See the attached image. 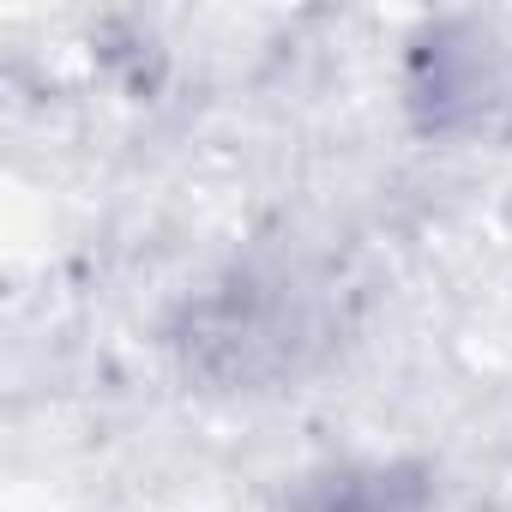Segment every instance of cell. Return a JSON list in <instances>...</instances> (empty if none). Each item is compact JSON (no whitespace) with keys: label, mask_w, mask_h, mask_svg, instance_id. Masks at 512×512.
I'll use <instances>...</instances> for the list:
<instances>
[{"label":"cell","mask_w":512,"mask_h":512,"mask_svg":"<svg viewBox=\"0 0 512 512\" xmlns=\"http://www.w3.org/2000/svg\"><path fill=\"white\" fill-rule=\"evenodd\" d=\"M404 109L416 133L488 145L512 133V31L476 13L416 25L404 43Z\"/></svg>","instance_id":"cell-1"},{"label":"cell","mask_w":512,"mask_h":512,"mask_svg":"<svg viewBox=\"0 0 512 512\" xmlns=\"http://www.w3.org/2000/svg\"><path fill=\"white\" fill-rule=\"evenodd\" d=\"M284 512H434V476L416 458H344L302 476Z\"/></svg>","instance_id":"cell-2"}]
</instances>
